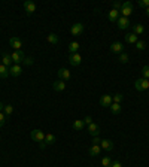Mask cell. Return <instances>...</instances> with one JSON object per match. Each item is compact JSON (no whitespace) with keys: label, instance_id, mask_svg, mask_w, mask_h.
Wrapping results in <instances>:
<instances>
[{"label":"cell","instance_id":"obj_1","mask_svg":"<svg viewBox=\"0 0 149 167\" xmlns=\"http://www.w3.org/2000/svg\"><path fill=\"white\" fill-rule=\"evenodd\" d=\"M119 14H121V17H130L133 14V3L131 2H124L122 3V6L119 9Z\"/></svg>","mask_w":149,"mask_h":167},{"label":"cell","instance_id":"obj_2","mask_svg":"<svg viewBox=\"0 0 149 167\" xmlns=\"http://www.w3.org/2000/svg\"><path fill=\"white\" fill-rule=\"evenodd\" d=\"M134 88H136L137 91H145V90H148L149 88V79H145V78L137 79V81L134 82Z\"/></svg>","mask_w":149,"mask_h":167},{"label":"cell","instance_id":"obj_3","mask_svg":"<svg viewBox=\"0 0 149 167\" xmlns=\"http://www.w3.org/2000/svg\"><path fill=\"white\" fill-rule=\"evenodd\" d=\"M11 57H12L14 64H19V63H23V60L25 58V55H24L23 51H14V52L11 54Z\"/></svg>","mask_w":149,"mask_h":167},{"label":"cell","instance_id":"obj_4","mask_svg":"<svg viewBox=\"0 0 149 167\" xmlns=\"http://www.w3.org/2000/svg\"><path fill=\"white\" fill-rule=\"evenodd\" d=\"M69 63L73 67H78L82 63V57H81L78 52H76V54H70V55H69Z\"/></svg>","mask_w":149,"mask_h":167},{"label":"cell","instance_id":"obj_5","mask_svg":"<svg viewBox=\"0 0 149 167\" xmlns=\"http://www.w3.org/2000/svg\"><path fill=\"white\" fill-rule=\"evenodd\" d=\"M24 11L27 12V15H33L34 12H36V3L34 2H30V0H27L24 2Z\"/></svg>","mask_w":149,"mask_h":167},{"label":"cell","instance_id":"obj_6","mask_svg":"<svg viewBox=\"0 0 149 167\" xmlns=\"http://www.w3.org/2000/svg\"><path fill=\"white\" fill-rule=\"evenodd\" d=\"M55 140H57V137H55L54 134H51V133L45 134V139H43V142H40V148L43 149L46 145H52V143H55Z\"/></svg>","mask_w":149,"mask_h":167},{"label":"cell","instance_id":"obj_7","mask_svg":"<svg viewBox=\"0 0 149 167\" xmlns=\"http://www.w3.org/2000/svg\"><path fill=\"white\" fill-rule=\"evenodd\" d=\"M9 45H11L15 51H21V48H23V42H21V39H18V37H15V36H12V37L9 39Z\"/></svg>","mask_w":149,"mask_h":167},{"label":"cell","instance_id":"obj_8","mask_svg":"<svg viewBox=\"0 0 149 167\" xmlns=\"http://www.w3.org/2000/svg\"><path fill=\"white\" fill-rule=\"evenodd\" d=\"M116 24H118V28H121V30H125V28H128L130 27V19L127 17H119L118 18V21H116Z\"/></svg>","mask_w":149,"mask_h":167},{"label":"cell","instance_id":"obj_9","mask_svg":"<svg viewBox=\"0 0 149 167\" xmlns=\"http://www.w3.org/2000/svg\"><path fill=\"white\" fill-rule=\"evenodd\" d=\"M32 139H33L34 142L40 143V142H43V139H45V133H43L42 130H33V131H32Z\"/></svg>","mask_w":149,"mask_h":167},{"label":"cell","instance_id":"obj_10","mask_svg":"<svg viewBox=\"0 0 149 167\" xmlns=\"http://www.w3.org/2000/svg\"><path fill=\"white\" fill-rule=\"evenodd\" d=\"M112 103H113V100H112V96H109V94H103V96L100 97V105H101L103 108H109Z\"/></svg>","mask_w":149,"mask_h":167},{"label":"cell","instance_id":"obj_11","mask_svg":"<svg viewBox=\"0 0 149 167\" xmlns=\"http://www.w3.org/2000/svg\"><path fill=\"white\" fill-rule=\"evenodd\" d=\"M21 73H23V69H21L19 64H12V66L9 67V75L11 76H15V78H17V76H19Z\"/></svg>","mask_w":149,"mask_h":167},{"label":"cell","instance_id":"obj_12","mask_svg":"<svg viewBox=\"0 0 149 167\" xmlns=\"http://www.w3.org/2000/svg\"><path fill=\"white\" fill-rule=\"evenodd\" d=\"M83 32V24L82 23H76V24L72 25V28H70V33L73 34V36H78V34H81Z\"/></svg>","mask_w":149,"mask_h":167},{"label":"cell","instance_id":"obj_13","mask_svg":"<svg viewBox=\"0 0 149 167\" xmlns=\"http://www.w3.org/2000/svg\"><path fill=\"white\" fill-rule=\"evenodd\" d=\"M110 51H112V52H116V54H121V52H124L122 42H113V43L110 45Z\"/></svg>","mask_w":149,"mask_h":167},{"label":"cell","instance_id":"obj_14","mask_svg":"<svg viewBox=\"0 0 149 167\" xmlns=\"http://www.w3.org/2000/svg\"><path fill=\"white\" fill-rule=\"evenodd\" d=\"M88 133L91 134V136H94V137H97L100 134V127L99 124H94V122H91V124L88 125Z\"/></svg>","mask_w":149,"mask_h":167},{"label":"cell","instance_id":"obj_15","mask_svg":"<svg viewBox=\"0 0 149 167\" xmlns=\"http://www.w3.org/2000/svg\"><path fill=\"white\" fill-rule=\"evenodd\" d=\"M100 146H101V149L110 152V151L113 149V142H112V140H108V139H104V140H101Z\"/></svg>","mask_w":149,"mask_h":167},{"label":"cell","instance_id":"obj_16","mask_svg":"<svg viewBox=\"0 0 149 167\" xmlns=\"http://www.w3.org/2000/svg\"><path fill=\"white\" fill-rule=\"evenodd\" d=\"M58 78L61 79V81H67V79H70V72L64 69V67H61L60 70H58Z\"/></svg>","mask_w":149,"mask_h":167},{"label":"cell","instance_id":"obj_17","mask_svg":"<svg viewBox=\"0 0 149 167\" xmlns=\"http://www.w3.org/2000/svg\"><path fill=\"white\" fill-rule=\"evenodd\" d=\"M52 88H54L55 91H64V90H66V84H64V81L58 79V81H55V82L52 84Z\"/></svg>","mask_w":149,"mask_h":167},{"label":"cell","instance_id":"obj_18","mask_svg":"<svg viewBox=\"0 0 149 167\" xmlns=\"http://www.w3.org/2000/svg\"><path fill=\"white\" fill-rule=\"evenodd\" d=\"M108 18H109L110 23H116L118 18H119V11H116V9H110V12L108 14Z\"/></svg>","mask_w":149,"mask_h":167},{"label":"cell","instance_id":"obj_19","mask_svg":"<svg viewBox=\"0 0 149 167\" xmlns=\"http://www.w3.org/2000/svg\"><path fill=\"white\" fill-rule=\"evenodd\" d=\"M2 60H3V63L2 64H5L6 67H11L12 66V57H11V54H8V52H3V55H2Z\"/></svg>","mask_w":149,"mask_h":167},{"label":"cell","instance_id":"obj_20","mask_svg":"<svg viewBox=\"0 0 149 167\" xmlns=\"http://www.w3.org/2000/svg\"><path fill=\"white\" fill-rule=\"evenodd\" d=\"M72 127H73V130H76V131H81V130H83L85 124H83L82 119H74V122L72 124Z\"/></svg>","mask_w":149,"mask_h":167},{"label":"cell","instance_id":"obj_21","mask_svg":"<svg viewBox=\"0 0 149 167\" xmlns=\"http://www.w3.org/2000/svg\"><path fill=\"white\" fill-rule=\"evenodd\" d=\"M100 151H101V146L100 145H92L91 148H90V151H88V154L91 155V157H96V155H99Z\"/></svg>","mask_w":149,"mask_h":167},{"label":"cell","instance_id":"obj_22","mask_svg":"<svg viewBox=\"0 0 149 167\" xmlns=\"http://www.w3.org/2000/svg\"><path fill=\"white\" fill-rule=\"evenodd\" d=\"M110 112L113 113V115H118V113H121V110H122V108H121V105L119 103H112L110 106Z\"/></svg>","mask_w":149,"mask_h":167},{"label":"cell","instance_id":"obj_23","mask_svg":"<svg viewBox=\"0 0 149 167\" xmlns=\"http://www.w3.org/2000/svg\"><path fill=\"white\" fill-rule=\"evenodd\" d=\"M137 41H139L137 34H134V33H128V34H125V42H127V43H136Z\"/></svg>","mask_w":149,"mask_h":167},{"label":"cell","instance_id":"obj_24","mask_svg":"<svg viewBox=\"0 0 149 167\" xmlns=\"http://www.w3.org/2000/svg\"><path fill=\"white\" fill-rule=\"evenodd\" d=\"M79 51V43L78 42H70L69 43V52L70 54H76Z\"/></svg>","mask_w":149,"mask_h":167},{"label":"cell","instance_id":"obj_25","mask_svg":"<svg viewBox=\"0 0 149 167\" xmlns=\"http://www.w3.org/2000/svg\"><path fill=\"white\" fill-rule=\"evenodd\" d=\"M9 76V67H6L5 64H0V78L5 79Z\"/></svg>","mask_w":149,"mask_h":167},{"label":"cell","instance_id":"obj_26","mask_svg":"<svg viewBox=\"0 0 149 167\" xmlns=\"http://www.w3.org/2000/svg\"><path fill=\"white\" fill-rule=\"evenodd\" d=\"M46 41L49 42V43H52V45H55V43H58V36L55 33H51L48 37H46Z\"/></svg>","mask_w":149,"mask_h":167},{"label":"cell","instance_id":"obj_27","mask_svg":"<svg viewBox=\"0 0 149 167\" xmlns=\"http://www.w3.org/2000/svg\"><path fill=\"white\" fill-rule=\"evenodd\" d=\"M143 32H145V27L142 24H134V34H143Z\"/></svg>","mask_w":149,"mask_h":167},{"label":"cell","instance_id":"obj_28","mask_svg":"<svg viewBox=\"0 0 149 167\" xmlns=\"http://www.w3.org/2000/svg\"><path fill=\"white\" fill-rule=\"evenodd\" d=\"M12 112H14V106H12V105H6V106H5V109H3V113H5L6 117H9Z\"/></svg>","mask_w":149,"mask_h":167},{"label":"cell","instance_id":"obj_29","mask_svg":"<svg viewBox=\"0 0 149 167\" xmlns=\"http://www.w3.org/2000/svg\"><path fill=\"white\" fill-rule=\"evenodd\" d=\"M136 48H137L139 51L146 49V42H145V41H137V42H136Z\"/></svg>","mask_w":149,"mask_h":167},{"label":"cell","instance_id":"obj_30","mask_svg":"<svg viewBox=\"0 0 149 167\" xmlns=\"http://www.w3.org/2000/svg\"><path fill=\"white\" fill-rule=\"evenodd\" d=\"M128 54H127V52H121V54H119V61H121V63H122V64H125V63H128Z\"/></svg>","mask_w":149,"mask_h":167},{"label":"cell","instance_id":"obj_31","mask_svg":"<svg viewBox=\"0 0 149 167\" xmlns=\"http://www.w3.org/2000/svg\"><path fill=\"white\" fill-rule=\"evenodd\" d=\"M101 164H103V167H110L112 166V160H110V157H103Z\"/></svg>","mask_w":149,"mask_h":167},{"label":"cell","instance_id":"obj_32","mask_svg":"<svg viewBox=\"0 0 149 167\" xmlns=\"http://www.w3.org/2000/svg\"><path fill=\"white\" fill-rule=\"evenodd\" d=\"M112 100H113V103H119L121 105V101H122V94H115V96H112Z\"/></svg>","mask_w":149,"mask_h":167},{"label":"cell","instance_id":"obj_33","mask_svg":"<svg viewBox=\"0 0 149 167\" xmlns=\"http://www.w3.org/2000/svg\"><path fill=\"white\" fill-rule=\"evenodd\" d=\"M142 75H143L145 79H149V66H145L142 69Z\"/></svg>","mask_w":149,"mask_h":167},{"label":"cell","instance_id":"obj_34","mask_svg":"<svg viewBox=\"0 0 149 167\" xmlns=\"http://www.w3.org/2000/svg\"><path fill=\"white\" fill-rule=\"evenodd\" d=\"M23 63H24L25 66H32V64L34 63V60L32 58V57H25V58L23 60Z\"/></svg>","mask_w":149,"mask_h":167},{"label":"cell","instance_id":"obj_35","mask_svg":"<svg viewBox=\"0 0 149 167\" xmlns=\"http://www.w3.org/2000/svg\"><path fill=\"white\" fill-rule=\"evenodd\" d=\"M139 6L140 8H149V0H139Z\"/></svg>","mask_w":149,"mask_h":167},{"label":"cell","instance_id":"obj_36","mask_svg":"<svg viewBox=\"0 0 149 167\" xmlns=\"http://www.w3.org/2000/svg\"><path fill=\"white\" fill-rule=\"evenodd\" d=\"M5 122H6V115L3 112H0V127H3Z\"/></svg>","mask_w":149,"mask_h":167},{"label":"cell","instance_id":"obj_37","mask_svg":"<svg viewBox=\"0 0 149 167\" xmlns=\"http://www.w3.org/2000/svg\"><path fill=\"white\" fill-rule=\"evenodd\" d=\"M82 121H83V124H85V125H90V124H91V122H92V118L90 117V115H87V117L83 118Z\"/></svg>","mask_w":149,"mask_h":167},{"label":"cell","instance_id":"obj_38","mask_svg":"<svg viewBox=\"0 0 149 167\" xmlns=\"http://www.w3.org/2000/svg\"><path fill=\"white\" fill-rule=\"evenodd\" d=\"M121 6H122V3H121V2H113V8H112V9L119 11V9H121Z\"/></svg>","mask_w":149,"mask_h":167},{"label":"cell","instance_id":"obj_39","mask_svg":"<svg viewBox=\"0 0 149 167\" xmlns=\"http://www.w3.org/2000/svg\"><path fill=\"white\" fill-rule=\"evenodd\" d=\"M92 143H94V145H100V143H101V139H100L99 136H97V137H94V140H92Z\"/></svg>","mask_w":149,"mask_h":167},{"label":"cell","instance_id":"obj_40","mask_svg":"<svg viewBox=\"0 0 149 167\" xmlns=\"http://www.w3.org/2000/svg\"><path fill=\"white\" fill-rule=\"evenodd\" d=\"M110 167H122L121 166V163H119V161H112V166Z\"/></svg>","mask_w":149,"mask_h":167},{"label":"cell","instance_id":"obj_41","mask_svg":"<svg viewBox=\"0 0 149 167\" xmlns=\"http://www.w3.org/2000/svg\"><path fill=\"white\" fill-rule=\"evenodd\" d=\"M3 109H5V106H3V103L0 101V112H3Z\"/></svg>","mask_w":149,"mask_h":167},{"label":"cell","instance_id":"obj_42","mask_svg":"<svg viewBox=\"0 0 149 167\" xmlns=\"http://www.w3.org/2000/svg\"><path fill=\"white\" fill-rule=\"evenodd\" d=\"M145 14H146V17H149V8L145 9Z\"/></svg>","mask_w":149,"mask_h":167}]
</instances>
